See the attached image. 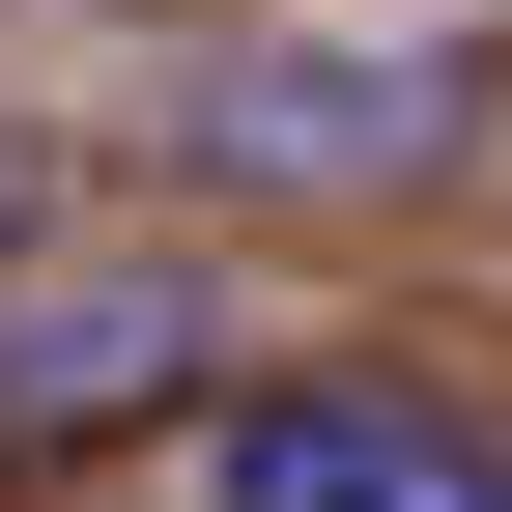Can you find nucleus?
I'll return each mask as SVG.
<instances>
[{
    "instance_id": "obj_3",
    "label": "nucleus",
    "mask_w": 512,
    "mask_h": 512,
    "mask_svg": "<svg viewBox=\"0 0 512 512\" xmlns=\"http://www.w3.org/2000/svg\"><path fill=\"white\" fill-rule=\"evenodd\" d=\"M456 57H427V29H370V57H228V86H200V171H456Z\"/></svg>"
},
{
    "instance_id": "obj_4",
    "label": "nucleus",
    "mask_w": 512,
    "mask_h": 512,
    "mask_svg": "<svg viewBox=\"0 0 512 512\" xmlns=\"http://www.w3.org/2000/svg\"><path fill=\"white\" fill-rule=\"evenodd\" d=\"M0 228H29V143H0Z\"/></svg>"
},
{
    "instance_id": "obj_2",
    "label": "nucleus",
    "mask_w": 512,
    "mask_h": 512,
    "mask_svg": "<svg viewBox=\"0 0 512 512\" xmlns=\"http://www.w3.org/2000/svg\"><path fill=\"white\" fill-rule=\"evenodd\" d=\"M228 370V313L171 285V256H86V285H0V484L29 456H114V427H171Z\"/></svg>"
},
{
    "instance_id": "obj_1",
    "label": "nucleus",
    "mask_w": 512,
    "mask_h": 512,
    "mask_svg": "<svg viewBox=\"0 0 512 512\" xmlns=\"http://www.w3.org/2000/svg\"><path fill=\"white\" fill-rule=\"evenodd\" d=\"M200 512H512V427L427 370H256L200 427Z\"/></svg>"
}]
</instances>
